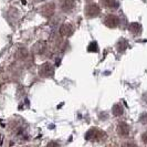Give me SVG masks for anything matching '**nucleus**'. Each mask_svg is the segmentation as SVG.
I'll use <instances>...</instances> for the list:
<instances>
[{
  "mask_svg": "<svg viewBox=\"0 0 147 147\" xmlns=\"http://www.w3.org/2000/svg\"><path fill=\"white\" fill-rule=\"evenodd\" d=\"M106 137L105 133L98 128H91L86 134H85V138L88 140H93V142H98V140H104Z\"/></svg>",
  "mask_w": 147,
  "mask_h": 147,
  "instance_id": "1",
  "label": "nucleus"
},
{
  "mask_svg": "<svg viewBox=\"0 0 147 147\" xmlns=\"http://www.w3.org/2000/svg\"><path fill=\"white\" fill-rule=\"evenodd\" d=\"M85 15L88 18H93V17H97L101 12V9L100 7L96 5V3H90L85 7V10H84Z\"/></svg>",
  "mask_w": 147,
  "mask_h": 147,
  "instance_id": "2",
  "label": "nucleus"
},
{
  "mask_svg": "<svg viewBox=\"0 0 147 147\" xmlns=\"http://www.w3.org/2000/svg\"><path fill=\"white\" fill-rule=\"evenodd\" d=\"M39 74L43 78H50L54 74V69L50 63H44L39 69Z\"/></svg>",
  "mask_w": 147,
  "mask_h": 147,
  "instance_id": "3",
  "label": "nucleus"
},
{
  "mask_svg": "<svg viewBox=\"0 0 147 147\" xmlns=\"http://www.w3.org/2000/svg\"><path fill=\"white\" fill-rule=\"evenodd\" d=\"M104 23L109 28H116L119 24V18L115 15H107L104 19Z\"/></svg>",
  "mask_w": 147,
  "mask_h": 147,
  "instance_id": "4",
  "label": "nucleus"
},
{
  "mask_svg": "<svg viewBox=\"0 0 147 147\" xmlns=\"http://www.w3.org/2000/svg\"><path fill=\"white\" fill-rule=\"evenodd\" d=\"M129 132H131V127L129 125L125 123V122H121L117 126V133L119 136H123V137H126L129 135Z\"/></svg>",
  "mask_w": 147,
  "mask_h": 147,
  "instance_id": "5",
  "label": "nucleus"
},
{
  "mask_svg": "<svg viewBox=\"0 0 147 147\" xmlns=\"http://www.w3.org/2000/svg\"><path fill=\"white\" fill-rule=\"evenodd\" d=\"M75 7V2L73 0H62L61 2V10L63 12H71Z\"/></svg>",
  "mask_w": 147,
  "mask_h": 147,
  "instance_id": "6",
  "label": "nucleus"
},
{
  "mask_svg": "<svg viewBox=\"0 0 147 147\" xmlns=\"http://www.w3.org/2000/svg\"><path fill=\"white\" fill-rule=\"evenodd\" d=\"M73 32H74L73 27H72L70 23H63V24L61 26V28H60V33H61L62 36H64V37H70V36H72Z\"/></svg>",
  "mask_w": 147,
  "mask_h": 147,
  "instance_id": "7",
  "label": "nucleus"
},
{
  "mask_svg": "<svg viewBox=\"0 0 147 147\" xmlns=\"http://www.w3.org/2000/svg\"><path fill=\"white\" fill-rule=\"evenodd\" d=\"M54 10H55V6L54 3H47L45 6H43V8L41 9V13L44 16V17H51L53 13H54Z\"/></svg>",
  "mask_w": 147,
  "mask_h": 147,
  "instance_id": "8",
  "label": "nucleus"
},
{
  "mask_svg": "<svg viewBox=\"0 0 147 147\" xmlns=\"http://www.w3.org/2000/svg\"><path fill=\"white\" fill-rule=\"evenodd\" d=\"M128 31L134 34V36H140V32H142V26H140V23L138 22H133L129 24V27H128Z\"/></svg>",
  "mask_w": 147,
  "mask_h": 147,
  "instance_id": "9",
  "label": "nucleus"
},
{
  "mask_svg": "<svg viewBox=\"0 0 147 147\" xmlns=\"http://www.w3.org/2000/svg\"><path fill=\"white\" fill-rule=\"evenodd\" d=\"M102 6L107 9H117L118 2L117 0H101Z\"/></svg>",
  "mask_w": 147,
  "mask_h": 147,
  "instance_id": "10",
  "label": "nucleus"
},
{
  "mask_svg": "<svg viewBox=\"0 0 147 147\" xmlns=\"http://www.w3.org/2000/svg\"><path fill=\"white\" fill-rule=\"evenodd\" d=\"M112 113H113L114 116H121L124 113V109H123V106L121 104H115L112 107Z\"/></svg>",
  "mask_w": 147,
  "mask_h": 147,
  "instance_id": "11",
  "label": "nucleus"
},
{
  "mask_svg": "<svg viewBox=\"0 0 147 147\" xmlns=\"http://www.w3.org/2000/svg\"><path fill=\"white\" fill-rule=\"evenodd\" d=\"M128 47V44H127V42H126L124 39H122V40H119V42H118L117 44V49L119 52H123L125 51V49Z\"/></svg>",
  "mask_w": 147,
  "mask_h": 147,
  "instance_id": "12",
  "label": "nucleus"
},
{
  "mask_svg": "<svg viewBox=\"0 0 147 147\" xmlns=\"http://www.w3.org/2000/svg\"><path fill=\"white\" fill-rule=\"evenodd\" d=\"M88 51L90 52H97L98 51V45L96 42H92V43H90V45L88 47Z\"/></svg>",
  "mask_w": 147,
  "mask_h": 147,
  "instance_id": "13",
  "label": "nucleus"
},
{
  "mask_svg": "<svg viewBox=\"0 0 147 147\" xmlns=\"http://www.w3.org/2000/svg\"><path fill=\"white\" fill-rule=\"evenodd\" d=\"M140 122H142L143 124H146L147 123V114H143V115L140 116Z\"/></svg>",
  "mask_w": 147,
  "mask_h": 147,
  "instance_id": "14",
  "label": "nucleus"
},
{
  "mask_svg": "<svg viewBox=\"0 0 147 147\" xmlns=\"http://www.w3.org/2000/svg\"><path fill=\"white\" fill-rule=\"evenodd\" d=\"M142 140H143V142H144L145 144H147V132H145L142 135Z\"/></svg>",
  "mask_w": 147,
  "mask_h": 147,
  "instance_id": "15",
  "label": "nucleus"
}]
</instances>
